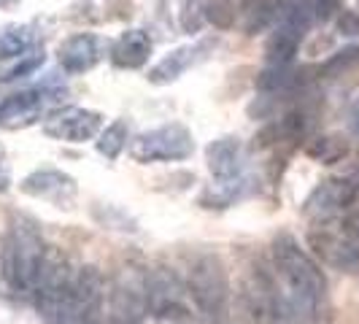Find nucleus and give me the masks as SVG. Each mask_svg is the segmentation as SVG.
I'll return each mask as SVG.
<instances>
[{
    "mask_svg": "<svg viewBox=\"0 0 359 324\" xmlns=\"http://www.w3.org/2000/svg\"><path fill=\"white\" fill-rule=\"evenodd\" d=\"M338 27H341L346 36H357L359 33V17L357 14H351V11H346L341 17V22H338Z\"/></svg>",
    "mask_w": 359,
    "mask_h": 324,
    "instance_id": "obj_20",
    "label": "nucleus"
},
{
    "mask_svg": "<svg viewBox=\"0 0 359 324\" xmlns=\"http://www.w3.org/2000/svg\"><path fill=\"white\" fill-rule=\"evenodd\" d=\"M327 284L319 265L292 238L273 241L268 262L243 281V308L252 324H322Z\"/></svg>",
    "mask_w": 359,
    "mask_h": 324,
    "instance_id": "obj_1",
    "label": "nucleus"
},
{
    "mask_svg": "<svg viewBox=\"0 0 359 324\" xmlns=\"http://www.w3.org/2000/svg\"><path fill=\"white\" fill-rule=\"evenodd\" d=\"M354 127L359 130V103H357V108H354Z\"/></svg>",
    "mask_w": 359,
    "mask_h": 324,
    "instance_id": "obj_21",
    "label": "nucleus"
},
{
    "mask_svg": "<svg viewBox=\"0 0 359 324\" xmlns=\"http://www.w3.org/2000/svg\"><path fill=\"white\" fill-rule=\"evenodd\" d=\"M71 324H106L103 276L95 265H84L73 273Z\"/></svg>",
    "mask_w": 359,
    "mask_h": 324,
    "instance_id": "obj_6",
    "label": "nucleus"
},
{
    "mask_svg": "<svg viewBox=\"0 0 359 324\" xmlns=\"http://www.w3.org/2000/svg\"><path fill=\"white\" fill-rule=\"evenodd\" d=\"M49 249L30 216H14L3 241V278L14 295L30 297L43 273Z\"/></svg>",
    "mask_w": 359,
    "mask_h": 324,
    "instance_id": "obj_2",
    "label": "nucleus"
},
{
    "mask_svg": "<svg viewBox=\"0 0 359 324\" xmlns=\"http://www.w3.org/2000/svg\"><path fill=\"white\" fill-rule=\"evenodd\" d=\"M33 297H36L38 313H41L43 324H71L73 273L68 268V259L60 252L49 249Z\"/></svg>",
    "mask_w": 359,
    "mask_h": 324,
    "instance_id": "obj_4",
    "label": "nucleus"
},
{
    "mask_svg": "<svg viewBox=\"0 0 359 324\" xmlns=\"http://www.w3.org/2000/svg\"><path fill=\"white\" fill-rule=\"evenodd\" d=\"M103 54H106V43L100 38L92 33H76L60 43L57 60H60L62 71L76 76V73L92 71L103 60Z\"/></svg>",
    "mask_w": 359,
    "mask_h": 324,
    "instance_id": "obj_10",
    "label": "nucleus"
},
{
    "mask_svg": "<svg viewBox=\"0 0 359 324\" xmlns=\"http://www.w3.org/2000/svg\"><path fill=\"white\" fill-rule=\"evenodd\" d=\"M205 160H208V170L216 181H233L243 176V144L233 138V135H224L205 149Z\"/></svg>",
    "mask_w": 359,
    "mask_h": 324,
    "instance_id": "obj_12",
    "label": "nucleus"
},
{
    "mask_svg": "<svg viewBox=\"0 0 359 324\" xmlns=\"http://www.w3.org/2000/svg\"><path fill=\"white\" fill-rule=\"evenodd\" d=\"M11 187V168H8V157H6V149L0 146V195Z\"/></svg>",
    "mask_w": 359,
    "mask_h": 324,
    "instance_id": "obj_19",
    "label": "nucleus"
},
{
    "mask_svg": "<svg viewBox=\"0 0 359 324\" xmlns=\"http://www.w3.org/2000/svg\"><path fill=\"white\" fill-rule=\"evenodd\" d=\"M211 46H214L211 41H198V43L179 46V49L168 52L160 62L149 71V81H151V84H170V81H176V79H181L192 65H198Z\"/></svg>",
    "mask_w": 359,
    "mask_h": 324,
    "instance_id": "obj_11",
    "label": "nucleus"
},
{
    "mask_svg": "<svg viewBox=\"0 0 359 324\" xmlns=\"http://www.w3.org/2000/svg\"><path fill=\"white\" fill-rule=\"evenodd\" d=\"M22 192H27L36 200H46L57 208H73V203L79 198L76 179L57 168H38L30 176H25Z\"/></svg>",
    "mask_w": 359,
    "mask_h": 324,
    "instance_id": "obj_9",
    "label": "nucleus"
},
{
    "mask_svg": "<svg viewBox=\"0 0 359 324\" xmlns=\"http://www.w3.org/2000/svg\"><path fill=\"white\" fill-rule=\"evenodd\" d=\"M0 3H3V0H0Z\"/></svg>",
    "mask_w": 359,
    "mask_h": 324,
    "instance_id": "obj_22",
    "label": "nucleus"
},
{
    "mask_svg": "<svg viewBox=\"0 0 359 324\" xmlns=\"http://www.w3.org/2000/svg\"><path fill=\"white\" fill-rule=\"evenodd\" d=\"M127 138H130V127H127L125 119H116L100 130L97 135V151L106 157V160H116L127 146Z\"/></svg>",
    "mask_w": 359,
    "mask_h": 324,
    "instance_id": "obj_16",
    "label": "nucleus"
},
{
    "mask_svg": "<svg viewBox=\"0 0 359 324\" xmlns=\"http://www.w3.org/2000/svg\"><path fill=\"white\" fill-rule=\"evenodd\" d=\"M54 100H57L54 87H33V90L14 92L0 100V127L19 130V127L36 125Z\"/></svg>",
    "mask_w": 359,
    "mask_h": 324,
    "instance_id": "obj_8",
    "label": "nucleus"
},
{
    "mask_svg": "<svg viewBox=\"0 0 359 324\" xmlns=\"http://www.w3.org/2000/svg\"><path fill=\"white\" fill-rule=\"evenodd\" d=\"M192 151H195V138L179 122L146 130L130 144V157L135 162H144V165H149V162H181L192 157Z\"/></svg>",
    "mask_w": 359,
    "mask_h": 324,
    "instance_id": "obj_5",
    "label": "nucleus"
},
{
    "mask_svg": "<svg viewBox=\"0 0 359 324\" xmlns=\"http://www.w3.org/2000/svg\"><path fill=\"white\" fill-rule=\"evenodd\" d=\"M151 57V38L146 30H125L111 46V62L122 71H138Z\"/></svg>",
    "mask_w": 359,
    "mask_h": 324,
    "instance_id": "obj_14",
    "label": "nucleus"
},
{
    "mask_svg": "<svg viewBox=\"0 0 359 324\" xmlns=\"http://www.w3.org/2000/svg\"><path fill=\"white\" fill-rule=\"evenodd\" d=\"M354 200V187L348 181H324L306 200V214L313 219H330Z\"/></svg>",
    "mask_w": 359,
    "mask_h": 324,
    "instance_id": "obj_13",
    "label": "nucleus"
},
{
    "mask_svg": "<svg viewBox=\"0 0 359 324\" xmlns=\"http://www.w3.org/2000/svg\"><path fill=\"white\" fill-rule=\"evenodd\" d=\"M41 62H43V54H38V52L25 54V57L14 60L11 68H6V71L0 73V81H14V79H22V76H30Z\"/></svg>",
    "mask_w": 359,
    "mask_h": 324,
    "instance_id": "obj_18",
    "label": "nucleus"
},
{
    "mask_svg": "<svg viewBox=\"0 0 359 324\" xmlns=\"http://www.w3.org/2000/svg\"><path fill=\"white\" fill-rule=\"evenodd\" d=\"M189 300L195 303L200 313L208 322H224L227 319V303H230V284L222 262L214 254H203L189 265L187 278Z\"/></svg>",
    "mask_w": 359,
    "mask_h": 324,
    "instance_id": "obj_3",
    "label": "nucleus"
},
{
    "mask_svg": "<svg viewBox=\"0 0 359 324\" xmlns=\"http://www.w3.org/2000/svg\"><path fill=\"white\" fill-rule=\"evenodd\" d=\"M38 36L30 25H0V60H19L36 52Z\"/></svg>",
    "mask_w": 359,
    "mask_h": 324,
    "instance_id": "obj_15",
    "label": "nucleus"
},
{
    "mask_svg": "<svg viewBox=\"0 0 359 324\" xmlns=\"http://www.w3.org/2000/svg\"><path fill=\"white\" fill-rule=\"evenodd\" d=\"M203 17L216 27H230L235 19V8L230 0H208L203 6Z\"/></svg>",
    "mask_w": 359,
    "mask_h": 324,
    "instance_id": "obj_17",
    "label": "nucleus"
},
{
    "mask_svg": "<svg viewBox=\"0 0 359 324\" xmlns=\"http://www.w3.org/2000/svg\"><path fill=\"white\" fill-rule=\"evenodd\" d=\"M103 130V116L90 108H57L43 119V133L62 144H87Z\"/></svg>",
    "mask_w": 359,
    "mask_h": 324,
    "instance_id": "obj_7",
    "label": "nucleus"
}]
</instances>
